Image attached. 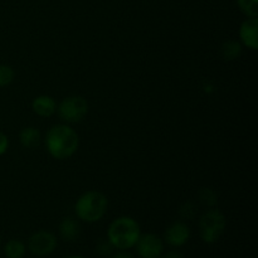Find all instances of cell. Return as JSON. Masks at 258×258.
Wrapping results in <instances>:
<instances>
[{
	"mask_svg": "<svg viewBox=\"0 0 258 258\" xmlns=\"http://www.w3.org/2000/svg\"><path fill=\"white\" fill-rule=\"evenodd\" d=\"M190 236L191 231L188 224L183 221H176L166 228L163 241L173 248H180L188 243Z\"/></svg>",
	"mask_w": 258,
	"mask_h": 258,
	"instance_id": "ba28073f",
	"label": "cell"
},
{
	"mask_svg": "<svg viewBox=\"0 0 258 258\" xmlns=\"http://www.w3.org/2000/svg\"><path fill=\"white\" fill-rule=\"evenodd\" d=\"M227 221L219 209H208L199 218V236L207 244H213L221 239L226 231Z\"/></svg>",
	"mask_w": 258,
	"mask_h": 258,
	"instance_id": "277c9868",
	"label": "cell"
},
{
	"mask_svg": "<svg viewBox=\"0 0 258 258\" xmlns=\"http://www.w3.org/2000/svg\"><path fill=\"white\" fill-rule=\"evenodd\" d=\"M59 234L63 241L75 242L76 239L80 238V222L77 219L72 218V217H66V218H63L59 224Z\"/></svg>",
	"mask_w": 258,
	"mask_h": 258,
	"instance_id": "8fae6325",
	"label": "cell"
},
{
	"mask_svg": "<svg viewBox=\"0 0 258 258\" xmlns=\"http://www.w3.org/2000/svg\"><path fill=\"white\" fill-rule=\"evenodd\" d=\"M90 106L82 96H68L59 106H57L58 115L64 123H78L87 116Z\"/></svg>",
	"mask_w": 258,
	"mask_h": 258,
	"instance_id": "5b68a950",
	"label": "cell"
},
{
	"mask_svg": "<svg viewBox=\"0 0 258 258\" xmlns=\"http://www.w3.org/2000/svg\"><path fill=\"white\" fill-rule=\"evenodd\" d=\"M135 248L140 258H160L164 253V241L155 233L141 234Z\"/></svg>",
	"mask_w": 258,
	"mask_h": 258,
	"instance_id": "52a82bcc",
	"label": "cell"
},
{
	"mask_svg": "<svg viewBox=\"0 0 258 258\" xmlns=\"http://www.w3.org/2000/svg\"><path fill=\"white\" fill-rule=\"evenodd\" d=\"M33 112L43 118L50 117L57 112V103L54 98L47 95H40L33 100L32 102Z\"/></svg>",
	"mask_w": 258,
	"mask_h": 258,
	"instance_id": "30bf717a",
	"label": "cell"
},
{
	"mask_svg": "<svg viewBox=\"0 0 258 258\" xmlns=\"http://www.w3.org/2000/svg\"><path fill=\"white\" fill-rule=\"evenodd\" d=\"M196 206H194L191 202H186V203H184L183 206L180 207V209H179V214H180V217L183 219H193L194 217H196Z\"/></svg>",
	"mask_w": 258,
	"mask_h": 258,
	"instance_id": "d6986e66",
	"label": "cell"
},
{
	"mask_svg": "<svg viewBox=\"0 0 258 258\" xmlns=\"http://www.w3.org/2000/svg\"><path fill=\"white\" fill-rule=\"evenodd\" d=\"M80 146V136L68 123L52 126L45 135V148L57 160H66L76 154Z\"/></svg>",
	"mask_w": 258,
	"mask_h": 258,
	"instance_id": "6da1fadb",
	"label": "cell"
},
{
	"mask_svg": "<svg viewBox=\"0 0 258 258\" xmlns=\"http://www.w3.org/2000/svg\"><path fill=\"white\" fill-rule=\"evenodd\" d=\"M199 201L203 206L206 207H214L218 202V198H217L216 191L212 190L209 188H203L201 191H199Z\"/></svg>",
	"mask_w": 258,
	"mask_h": 258,
	"instance_id": "2e32d148",
	"label": "cell"
},
{
	"mask_svg": "<svg viewBox=\"0 0 258 258\" xmlns=\"http://www.w3.org/2000/svg\"><path fill=\"white\" fill-rule=\"evenodd\" d=\"M58 241L54 233L49 231L34 232L28 239V249L34 257H47L57 249Z\"/></svg>",
	"mask_w": 258,
	"mask_h": 258,
	"instance_id": "8992f818",
	"label": "cell"
},
{
	"mask_svg": "<svg viewBox=\"0 0 258 258\" xmlns=\"http://www.w3.org/2000/svg\"><path fill=\"white\" fill-rule=\"evenodd\" d=\"M7 258H24L27 253V246L20 239H9L3 247Z\"/></svg>",
	"mask_w": 258,
	"mask_h": 258,
	"instance_id": "4fadbf2b",
	"label": "cell"
},
{
	"mask_svg": "<svg viewBox=\"0 0 258 258\" xmlns=\"http://www.w3.org/2000/svg\"><path fill=\"white\" fill-rule=\"evenodd\" d=\"M108 199L103 193L90 190L83 193L75 204V213L80 221L96 223L101 221L107 212Z\"/></svg>",
	"mask_w": 258,
	"mask_h": 258,
	"instance_id": "3957f363",
	"label": "cell"
},
{
	"mask_svg": "<svg viewBox=\"0 0 258 258\" xmlns=\"http://www.w3.org/2000/svg\"><path fill=\"white\" fill-rule=\"evenodd\" d=\"M237 5L247 18L258 17V0H237Z\"/></svg>",
	"mask_w": 258,
	"mask_h": 258,
	"instance_id": "9a60e30c",
	"label": "cell"
},
{
	"mask_svg": "<svg viewBox=\"0 0 258 258\" xmlns=\"http://www.w3.org/2000/svg\"><path fill=\"white\" fill-rule=\"evenodd\" d=\"M0 247H2V237H0Z\"/></svg>",
	"mask_w": 258,
	"mask_h": 258,
	"instance_id": "cb8c5ba5",
	"label": "cell"
},
{
	"mask_svg": "<svg viewBox=\"0 0 258 258\" xmlns=\"http://www.w3.org/2000/svg\"><path fill=\"white\" fill-rule=\"evenodd\" d=\"M64 258H86V257H82V256H70V257H64Z\"/></svg>",
	"mask_w": 258,
	"mask_h": 258,
	"instance_id": "603a6c76",
	"label": "cell"
},
{
	"mask_svg": "<svg viewBox=\"0 0 258 258\" xmlns=\"http://www.w3.org/2000/svg\"><path fill=\"white\" fill-rule=\"evenodd\" d=\"M9 149V139L3 131H0V156L4 155Z\"/></svg>",
	"mask_w": 258,
	"mask_h": 258,
	"instance_id": "ffe728a7",
	"label": "cell"
},
{
	"mask_svg": "<svg viewBox=\"0 0 258 258\" xmlns=\"http://www.w3.org/2000/svg\"><path fill=\"white\" fill-rule=\"evenodd\" d=\"M239 38L241 44L252 50L258 48V19L247 18L239 27Z\"/></svg>",
	"mask_w": 258,
	"mask_h": 258,
	"instance_id": "9c48e42d",
	"label": "cell"
},
{
	"mask_svg": "<svg viewBox=\"0 0 258 258\" xmlns=\"http://www.w3.org/2000/svg\"><path fill=\"white\" fill-rule=\"evenodd\" d=\"M40 140H42L40 131L33 126H27V127L22 128L19 134V141L22 146L25 149H29V150L37 148L40 144Z\"/></svg>",
	"mask_w": 258,
	"mask_h": 258,
	"instance_id": "7c38bea8",
	"label": "cell"
},
{
	"mask_svg": "<svg viewBox=\"0 0 258 258\" xmlns=\"http://www.w3.org/2000/svg\"><path fill=\"white\" fill-rule=\"evenodd\" d=\"M160 258H184V256L180 251H178V249H173V251L164 252Z\"/></svg>",
	"mask_w": 258,
	"mask_h": 258,
	"instance_id": "44dd1931",
	"label": "cell"
},
{
	"mask_svg": "<svg viewBox=\"0 0 258 258\" xmlns=\"http://www.w3.org/2000/svg\"><path fill=\"white\" fill-rule=\"evenodd\" d=\"M140 236V224L133 217H118L111 222L107 229V241L117 251L134 248Z\"/></svg>",
	"mask_w": 258,
	"mask_h": 258,
	"instance_id": "7a4b0ae2",
	"label": "cell"
},
{
	"mask_svg": "<svg viewBox=\"0 0 258 258\" xmlns=\"http://www.w3.org/2000/svg\"><path fill=\"white\" fill-rule=\"evenodd\" d=\"M243 45L236 40H227L222 44L221 54L226 60H236L237 58L241 57Z\"/></svg>",
	"mask_w": 258,
	"mask_h": 258,
	"instance_id": "5bb4252c",
	"label": "cell"
},
{
	"mask_svg": "<svg viewBox=\"0 0 258 258\" xmlns=\"http://www.w3.org/2000/svg\"><path fill=\"white\" fill-rule=\"evenodd\" d=\"M108 258H134L131 253H128L127 251H117L116 253H112Z\"/></svg>",
	"mask_w": 258,
	"mask_h": 258,
	"instance_id": "7402d4cb",
	"label": "cell"
},
{
	"mask_svg": "<svg viewBox=\"0 0 258 258\" xmlns=\"http://www.w3.org/2000/svg\"><path fill=\"white\" fill-rule=\"evenodd\" d=\"M113 251H115V248H113L112 244L107 241V238L101 239V241H98V243L96 244V252H97L101 257H110L111 254L113 253Z\"/></svg>",
	"mask_w": 258,
	"mask_h": 258,
	"instance_id": "ac0fdd59",
	"label": "cell"
},
{
	"mask_svg": "<svg viewBox=\"0 0 258 258\" xmlns=\"http://www.w3.org/2000/svg\"><path fill=\"white\" fill-rule=\"evenodd\" d=\"M14 76L15 73L10 66L0 64V87L9 86L14 80Z\"/></svg>",
	"mask_w": 258,
	"mask_h": 258,
	"instance_id": "e0dca14e",
	"label": "cell"
}]
</instances>
